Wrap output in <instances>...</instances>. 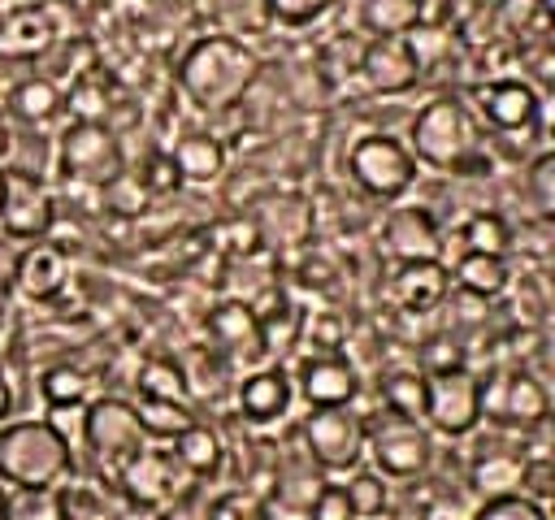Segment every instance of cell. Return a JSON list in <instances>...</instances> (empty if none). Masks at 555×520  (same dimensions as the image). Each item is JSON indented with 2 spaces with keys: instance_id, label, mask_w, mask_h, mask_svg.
I'll return each instance as SVG.
<instances>
[{
  "instance_id": "4fadbf2b",
  "label": "cell",
  "mask_w": 555,
  "mask_h": 520,
  "mask_svg": "<svg viewBox=\"0 0 555 520\" xmlns=\"http://www.w3.org/2000/svg\"><path fill=\"white\" fill-rule=\"evenodd\" d=\"M312 230H317V212H312V199L299 191H269L251 208V234L269 251L308 247Z\"/></svg>"
},
{
  "instance_id": "d6a6232c",
  "label": "cell",
  "mask_w": 555,
  "mask_h": 520,
  "mask_svg": "<svg viewBox=\"0 0 555 520\" xmlns=\"http://www.w3.org/2000/svg\"><path fill=\"white\" fill-rule=\"evenodd\" d=\"M377 394H382L386 412H399L408 420L425 416V373L421 368H390V373H382Z\"/></svg>"
},
{
  "instance_id": "52a82bcc",
  "label": "cell",
  "mask_w": 555,
  "mask_h": 520,
  "mask_svg": "<svg viewBox=\"0 0 555 520\" xmlns=\"http://www.w3.org/2000/svg\"><path fill=\"white\" fill-rule=\"evenodd\" d=\"M551 416V390L538 373L520 368H499L481 377V420L507 433H533Z\"/></svg>"
},
{
  "instance_id": "7dc6e473",
  "label": "cell",
  "mask_w": 555,
  "mask_h": 520,
  "mask_svg": "<svg viewBox=\"0 0 555 520\" xmlns=\"http://www.w3.org/2000/svg\"><path fill=\"white\" fill-rule=\"evenodd\" d=\"M4 325H9V308H4V299H0V338H4Z\"/></svg>"
},
{
  "instance_id": "484cf974",
  "label": "cell",
  "mask_w": 555,
  "mask_h": 520,
  "mask_svg": "<svg viewBox=\"0 0 555 520\" xmlns=\"http://www.w3.org/2000/svg\"><path fill=\"white\" fill-rule=\"evenodd\" d=\"M169 455L178 459V468H182L186 477H217L221 464H225V442H221V433H217L212 425H204V420L195 416V420L173 438Z\"/></svg>"
},
{
  "instance_id": "1f68e13d",
  "label": "cell",
  "mask_w": 555,
  "mask_h": 520,
  "mask_svg": "<svg viewBox=\"0 0 555 520\" xmlns=\"http://www.w3.org/2000/svg\"><path fill=\"white\" fill-rule=\"evenodd\" d=\"M304 312L282 303V308H260V355L264 360H282L291 347L304 342Z\"/></svg>"
},
{
  "instance_id": "8d00e7d4",
  "label": "cell",
  "mask_w": 555,
  "mask_h": 520,
  "mask_svg": "<svg viewBox=\"0 0 555 520\" xmlns=\"http://www.w3.org/2000/svg\"><path fill=\"white\" fill-rule=\"evenodd\" d=\"M343 494H347V507H351L356 520H373L390 507V481L373 468H351Z\"/></svg>"
},
{
  "instance_id": "5b68a950",
  "label": "cell",
  "mask_w": 555,
  "mask_h": 520,
  "mask_svg": "<svg viewBox=\"0 0 555 520\" xmlns=\"http://www.w3.org/2000/svg\"><path fill=\"white\" fill-rule=\"evenodd\" d=\"M347 178L369 199L395 204V199H403L416 186L421 165L412 160V152H408V143L399 134H390V130H364L347 147Z\"/></svg>"
},
{
  "instance_id": "d6986e66",
  "label": "cell",
  "mask_w": 555,
  "mask_h": 520,
  "mask_svg": "<svg viewBox=\"0 0 555 520\" xmlns=\"http://www.w3.org/2000/svg\"><path fill=\"white\" fill-rule=\"evenodd\" d=\"M295 403V381L282 364H260L234 381V407L247 425H278Z\"/></svg>"
},
{
  "instance_id": "7bdbcfd3",
  "label": "cell",
  "mask_w": 555,
  "mask_h": 520,
  "mask_svg": "<svg viewBox=\"0 0 555 520\" xmlns=\"http://www.w3.org/2000/svg\"><path fill=\"white\" fill-rule=\"evenodd\" d=\"M82 416H87V403H56V407H48V425L78 451V442H82Z\"/></svg>"
},
{
  "instance_id": "cb8c5ba5",
  "label": "cell",
  "mask_w": 555,
  "mask_h": 520,
  "mask_svg": "<svg viewBox=\"0 0 555 520\" xmlns=\"http://www.w3.org/2000/svg\"><path fill=\"white\" fill-rule=\"evenodd\" d=\"M451 273V286L468 299H481V303H494L512 290V264L507 256H481V251H460L455 269Z\"/></svg>"
},
{
  "instance_id": "8992f818",
  "label": "cell",
  "mask_w": 555,
  "mask_h": 520,
  "mask_svg": "<svg viewBox=\"0 0 555 520\" xmlns=\"http://www.w3.org/2000/svg\"><path fill=\"white\" fill-rule=\"evenodd\" d=\"M52 160L56 169L74 182V186H108L117 173H126V152H121V139L113 134V126L104 121H69L61 134H56V147H52Z\"/></svg>"
},
{
  "instance_id": "ffe728a7",
  "label": "cell",
  "mask_w": 555,
  "mask_h": 520,
  "mask_svg": "<svg viewBox=\"0 0 555 520\" xmlns=\"http://www.w3.org/2000/svg\"><path fill=\"white\" fill-rule=\"evenodd\" d=\"M13 286L30 303H52L69 286V256L56 243H26L13 260Z\"/></svg>"
},
{
  "instance_id": "e575fe53",
  "label": "cell",
  "mask_w": 555,
  "mask_h": 520,
  "mask_svg": "<svg viewBox=\"0 0 555 520\" xmlns=\"http://www.w3.org/2000/svg\"><path fill=\"white\" fill-rule=\"evenodd\" d=\"M0 520H65V498L52 485H17L4 494Z\"/></svg>"
},
{
  "instance_id": "e0dca14e",
  "label": "cell",
  "mask_w": 555,
  "mask_h": 520,
  "mask_svg": "<svg viewBox=\"0 0 555 520\" xmlns=\"http://www.w3.org/2000/svg\"><path fill=\"white\" fill-rule=\"evenodd\" d=\"M382 243L390 251L395 264L408 260H442V225L434 217V208L425 204H399L386 212L382 221Z\"/></svg>"
},
{
  "instance_id": "4dcf8cb0",
  "label": "cell",
  "mask_w": 555,
  "mask_h": 520,
  "mask_svg": "<svg viewBox=\"0 0 555 520\" xmlns=\"http://www.w3.org/2000/svg\"><path fill=\"white\" fill-rule=\"evenodd\" d=\"M134 386H139V399H165V403H191V386H186V373L178 360L169 355H152L139 364L134 373Z\"/></svg>"
},
{
  "instance_id": "44dd1931",
  "label": "cell",
  "mask_w": 555,
  "mask_h": 520,
  "mask_svg": "<svg viewBox=\"0 0 555 520\" xmlns=\"http://www.w3.org/2000/svg\"><path fill=\"white\" fill-rule=\"evenodd\" d=\"M208 342L212 351H221L225 360H264L260 355V312L243 299H221L208 308Z\"/></svg>"
},
{
  "instance_id": "6da1fadb",
  "label": "cell",
  "mask_w": 555,
  "mask_h": 520,
  "mask_svg": "<svg viewBox=\"0 0 555 520\" xmlns=\"http://www.w3.org/2000/svg\"><path fill=\"white\" fill-rule=\"evenodd\" d=\"M173 78L195 113H225V108L243 104L247 91L260 82V56L243 39L199 35L178 56Z\"/></svg>"
},
{
  "instance_id": "8fae6325",
  "label": "cell",
  "mask_w": 555,
  "mask_h": 520,
  "mask_svg": "<svg viewBox=\"0 0 555 520\" xmlns=\"http://www.w3.org/2000/svg\"><path fill=\"white\" fill-rule=\"evenodd\" d=\"M0 230L17 243H43L56 230V195L43 178L9 173L4 169V195H0Z\"/></svg>"
},
{
  "instance_id": "74e56055",
  "label": "cell",
  "mask_w": 555,
  "mask_h": 520,
  "mask_svg": "<svg viewBox=\"0 0 555 520\" xmlns=\"http://www.w3.org/2000/svg\"><path fill=\"white\" fill-rule=\"evenodd\" d=\"M61 108H69L74 121H104L108 117V87L95 74H82L69 82V91L61 95Z\"/></svg>"
},
{
  "instance_id": "816d5d0a",
  "label": "cell",
  "mask_w": 555,
  "mask_h": 520,
  "mask_svg": "<svg viewBox=\"0 0 555 520\" xmlns=\"http://www.w3.org/2000/svg\"><path fill=\"white\" fill-rule=\"evenodd\" d=\"M0 4H9V0H0Z\"/></svg>"
},
{
  "instance_id": "5bb4252c",
  "label": "cell",
  "mask_w": 555,
  "mask_h": 520,
  "mask_svg": "<svg viewBox=\"0 0 555 520\" xmlns=\"http://www.w3.org/2000/svg\"><path fill=\"white\" fill-rule=\"evenodd\" d=\"M178 481H186V472L178 468V459L160 446H139L121 472L113 477V485H121V494L134 503V507H169L173 498H182Z\"/></svg>"
},
{
  "instance_id": "60d3db41",
  "label": "cell",
  "mask_w": 555,
  "mask_h": 520,
  "mask_svg": "<svg viewBox=\"0 0 555 520\" xmlns=\"http://www.w3.org/2000/svg\"><path fill=\"white\" fill-rule=\"evenodd\" d=\"M338 0H269V17L282 26H312L321 22Z\"/></svg>"
},
{
  "instance_id": "4316f807",
  "label": "cell",
  "mask_w": 555,
  "mask_h": 520,
  "mask_svg": "<svg viewBox=\"0 0 555 520\" xmlns=\"http://www.w3.org/2000/svg\"><path fill=\"white\" fill-rule=\"evenodd\" d=\"M520 472H525V451H512V446H490V451H477L468 459V481L481 490V498L516 494Z\"/></svg>"
},
{
  "instance_id": "836d02e7",
  "label": "cell",
  "mask_w": 555,
  "mask_h": 520,
  "mask_svg": "<svg viewBox=\"0 0 555 520\" xmlns=\"http://www.w3.org/2000/svg\"><path fill=\"white\" fill-rule=\"evenodd\" d=\"M134 416H139L143 438L173 442L195 420V407L191 403H165V399H134Z\"/></svg>"
},
{
  "instance_id": "f546056e",
  "label": "cell",
  "mask_w": 555,
  "mask_h": 520,
  "mask_svg": "<svg viewBox=\"0 0 555 520\" xmlns=\"http://www.w3.org/2000/svg\"><path fill=\"white\" fill-rule=\"evenodd\" d=\"M460 243H464V251L507 256L512 243H516V230H512V221H507L503 212H494V208H477V212L464 217V225H460Z\"/></svg>"
},
{
  "instance_id": "ee69618b",
  "label": "cell",
  "mask_w": 555,
  "mask_h": 520,
  "mask_svg": "<svg viewBox=\"0 0 555 520\" xmlns=\"http://www.w3.org/2000/svg\"><path fill=\"white\" fill-rule=\"evenodd\" d=\"M134 178H139V186H143L147 195H165V191H173V186H178V169H173L169 152L152 156V160L143 165V173H134Z\"/></svg>"
},
{
  "instance_id": "9a60e30c",
  "label": "cell",
  "mask_w": 555,
  "mask_h": 520,
  "mask_svg": "<svg viewBox=\"0 0 555 520\" xmlns=\"http://www.w3.org/2000/svg\"><path fill=\"white\" fill-rule=\"evenodd\" d=\"M291 381L308 407H351L360 394V368L338 351H321V355L299 360Z\"/></svg>"
},
{
  "instance_id": "ba28073f",
  "label": "cell",
  "mask_w": 555,
  "mask_h": 520,
  "mask_svg": "<svg viewBox=\"0 0 555 520\" xmlns=\"http://www.w3.org/2000/svg\"><path fill=\"white\" fill-rule=\"evenodd\" d=\"M91 459V468L100 477H117L121 464L147 446L143 429H139V416H134V403L130 399H117V394H104V399H91L87 403V416H82V442H78Z\"/></svg>"
},
{
  "instance_id": "d4e9b609",
  "label": "cell",
  "mask_w": 555,
  "mask_h": 520,
  "mask_svg": "<svg viewBox=\"0 0 555 520\" xmlns=\"http://www.w3.org/2000/svg\"><path fill=\"white\" fill-rule=\"evenodd\" d=\"M4 104H9L13 121H22L26 130H39V126H48V121L61 113V87H56L48 74H22V78L9 87Z\"/></svg>"
},
{
  "instance_id": "9c48e42d",
  "label": "cell",
  "mask_w": 555,
  "mask_h": 520,
  "mask_svg": "<svg viewBox=\"0 0 555 520\" xmlns=\"http://www.w3.org/2000/svg\"><path fill=\"white\" fill-rule=\"evenodd\" d=\"M429 433L468 438L481 425V373L468 364H447L425 373V416Z\"/></svg>"
},
{
  "instance_id": "ac0fdd59",
  "label": "cell",
  "mask_w": 555,
  "mask_h": 520,
  "mask_svg": "<svg viewBox=\"0 0 555 520\" xmlns=\"http://www.w3.org/2000/svg\"><path fill=\"white\" fill-rule=\"evenodd\" d=\"M473 100H477V117L503 134L529 130L542 117V95L525 78H490L473 91Z\"/></svg>"
},
{
  "instance_id": "277c9868",
  "label": "cell",
  "mask_w": 555,
  "mask_h": 520,
  "mask_svg": "<svg viewBox=\"0 0 555 520\" xmlns=\"http://www.w3.org/2000/svg\"><path fill=\"white\" fill-rule=\"evenodd\" d=\"M364 459L386 481H416L434 464V433L425 420L377 407L373 416H364Z\"/></svg>"
},
{
  "instance_id": "bcb514c9",
  "label": "cell",
  "mask_w": 555,
  "mask_h": 520,
  "mask_svg": "<svg viewBox=\"0 0 555 520\" xmlns=\"http://www.w3.org/2000/svg\"><path fill=\"white\" fill-rule=\"evenodd\" d=\"M13 412H17V390H13L9 373L0 368V425H9V420H13Z\"/></svg>"
},
{
  "instance_id": "ab89813d",
  "label": "cell",
  "mask_w": 555,
  "mask_h": 520,
  "mask_svg": "<svg viewBox=\"0 0 555 520\" xmlns=\"http://www.w3.org/2000/svg\"><path fill=\"white\" fill-rule=\"evenodd\" d=\"M525 195H529L538 221H546L551 208H555V156L551 152H542V156L529 160V169H525Z\"/></svg>"
},
{
  "instance_id": "f907efd6",
  "label": "cell",
  "mask_w": 555,
  "mask_h": 520,
  "mask_svg": "<svg viewBox=\"0 0 555 520\" xmlns=\"http://www.w3.org/2000/svg\"><path fill=\"white\" fill-rule=\"evenodd\" d=\"M0 13H4V4H0Z\"/></svg>"
},
{
  "instance_id": "7402d4cb",
  "label": "cell",
  "mask_w": 555,
  "mask_h": 520,
  "mask_svg": "<svg viewBox=\"0 0 555 520\" xmlns=\"http://www.w3.org/2000/svg\"><path fill=\"white\" fill-rule=\"evenodd\" d=\"M451 290V273L442 260H408V264H395V277H390V299L403 308V312H434Z\"/></svg>"
},
{
  "instance_id": "f1b7e54d",
  "label": "cell",
  "mask_w": 555,
  "mask_h": 520,
  "mask_svg": "<svg viewBox=\"0 0 555 520\" xmlns=\"http://www.w3.org/2000/svg\"><path fill=\"white\" fill-rule=\"evenodd\" d=\"M360 26L373 35H412L425 26V0H356Z\"/></svg>"
},
{
  "instance_id": "3957f363",
  "label": "cell",
  "mask_w": 555,
  "mask_h": 520,
  "mask_svg": "<svg viewBox=\"0 0 555 520\" xmlns=\"http://www.w3.org/2000/svg\"><path fill=\"white\" fill-rule=\"evenodd\" d=\"M78 468V451L43 420V416H13L0 425V481L17 485H61Z\"/></svg>"
},
{
  "instance_id": "c3c4849f",
  "label": "cell",
  "mask_w": 555,
  "mask_h": 520,
  "mask_svg": "<svg viewBox=\"0 0 555 520\" xmlns=\"http://www.w3.org/2000/svg\"><path fill=\"white\" fill-rule=\"evenodd\" d=\"M4 494H9V485H4V481H0V511H4Z\"/></svg>"
},
{
  "instance_id": "681fc988",
  "label": "cell",
  "mask_w": 555,
  "mask_h": 520,
  "mask_svg": "<svg viewBox=\"0 0 555 520\" xmlns=\"http://www.w3.org/2000/svg\"><path fill=\"white\" fill-rule=\"evenodd\" d=\"M0 195H4V169H0Z\"/></svg>"
},
{
  "instance_id": "2e32d148",
  "label": "cell",
  "mask_w": 555,
  "mask_h": 520,
  "mask_svg": "<svg viewBox=\"0 0 555 520\" xmlns=\"http://www.w3.org/2000/svg\"><path fill=\"white\" fill-rule=\"evenodd\" d=\"M61 39L48 4H4L0 13V61L9 65H39L52 43Z\"/></svg>"
},
{
  "instance_id": "603a6c76",
  "label": "cell",
  "mask_w": 555,
  "mask_h": 520,
  "mask_svg": "<svg viewBox=\"0 0 555 520\" xmlns=\"http://www.w3.org/2000/svg\"><path fill=\"white\" fill-rule=\"evenodd\" d=\"M169 160H173V169H178V182L212 186V182L225 178L230 152H225V143H221L212 130H191V134H182V139L169 147Z\"/></svg>"
},
{
  "instance_id": "7a4b0ae2",
  "label": "cell",
  "mask_w": 555,
  "mask_h": 520,
  "mask_svg": "<svg viewBox=\"0 0 555 520\" xmlns=\"http://www.w3.org/2000/svg\"><path fill=\"white\" fill-rule=\"evenodd\" d=\"M403 143H408L416 165L438 169V173H464L468 178L473 165L490 169L481 139H477V121L455 95H434L429 104H421L408 121Z\"/></svg>"
},
{
  "instance_id": "f6af8a7d",
  "label": "cell",
  "mask_w": 555,
  "mask_h": 520,
  "mask_svg": "<svg viewBox=\"0 0 555 520\" xmlns=\"http://www.w3.org/2000/svg\"><path fill=\"white\" fill-rule=\"evenodd\" d=\"M308 520H356L351 516V507H347V494H343V485H321V494L312 498V507H308Z\"/></svg>"
},
{
  "instance_id": "d590c367",
  "label": "cell",
  "mask_w": 555,
  "mask_h": 520,
  "mask_svg": "<svg viewBox=\"0 0 555 520\" xmlns=\"http://www.w3.org/2000/svg\"><path fill=\"white\" fill-rule=\"evenodd\" d=\"M39 394H43L48 407H56V403H91V373L82 364H69V360L48 364L39 373Z\"/></svg>"
},
{
  "instance_id": "7c38bea8",
  "label": "cell",
  "mask_w": 555,
  "mask_h": 520,
  "mask_svg": "<svg viewBox=\"0 0 555 520\" xmlns=\"http://www.w3.org/2000/svg\"><path fill=\"white\" fill-rule=\"evenodd\" d=\"M356 74L364 78V87L373 95H408L425 69H421V56L412 52L408 35H373L360 43V56H356Z\"/></svg>"
},
{
  "instance_id": "30bf717a",
  "label": "cell",
  "mask_w": 555,
  "mask_h": 520,
  "mask_svg": "<svg viewBox=\"0 0 555 520\" xmlns=\"http://www.w3.org/2000/svg\"><path fill=\"white\" fill-rule=\"evenodd\" d=\"M299 446L321 472H351L364 459V416L356 407H308Z\"/></svg>"
},
{
  "instance_id": "b9f144b4",
  "label": "cell",
  "mask_w": 555,
  "mask_h": 520,
  "mask_svg": "<svg viewBox=\"0 0 555 520\" xmlns=\"http://www.w3.org/2000/svg\"><path fill=\"white\" fill-rule=\"evenodd\" d=\"M208 520H260V498L243 494V490H230L208 507Z\"/></svg>"
},
{
  "instance_id": "83f0119b",
  "label": "cell",
  "mask_w": 555,
  "mask_h": 520,
  "mask_svg": "<svg viewBox=\"0 0 555 520\" xmlns=\"http://www.w3.org/2000/svg\"><path fill=\"white\" fill-rule=\"evenodd\" d=\"M204 17L212 22V35H230L243 43L273 26L269 0H204Z\"/></svg>"
},
{
  "instance_id": "f35d334b",
  "label": "cell",
  "mask_w": 555,
  "mask_h": 520,
  "mask_svg": "<svg viewBox=\"0 0 555 520\" xmlns=\"http://www.w3.org/2000/svg\"><path fill=\"white\" fill-rule=\"evenodd\" d=\"M468 520H551V511H546V503H538V498H529V494H490V498H481L473 511H468Z\"/></svg>"
}]
</instances>
